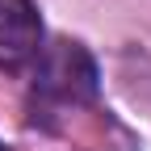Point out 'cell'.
<instances>
[{"mask_svg":"<svg viewBox=\"0 0 151 151\" xmlns=\"http://www.w3.org/2000/svg\"><path fill=\"white\" fill-rule=\"evenodd\" d=\"M34 88L55 101H92L97 92V67L80 42H55L50 50H38Z\"/></svg>","mask_w":151,"mask_h":151,"instance_id":"obj_1","label":"cell"},{"mask_svg":"<svg viewBox=\"0 0 151 151\" xmlns=\"http://www.w3.org/2000/svg\"><path fill=\"white\" fill-rule=\"evenodd\" d=\"M42 50V21L29 0H0V67H21Z\"/></svg>","mask_w":151,"mask_h":151,"instance_id":"obj_2","label":"cell"}]
</instances>
